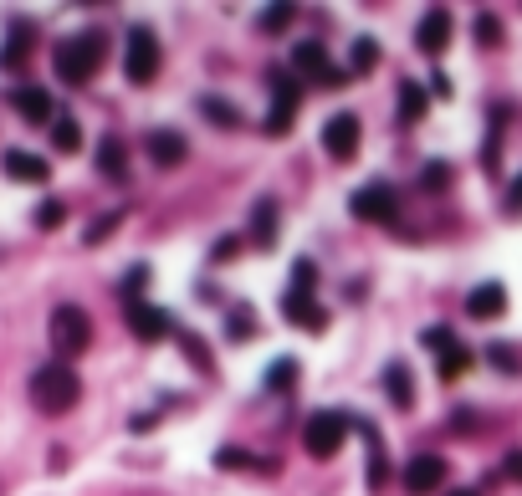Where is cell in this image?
<instances>
[{
    "instance_id": "17",
    "label": "cell",
    "mask_w": 522,
    "mask_h": 496,
    "mask_svg": "<svg viewBox=\"0 0 522 496\" xmlns=\"http://www.w3.org/2000/svg\"><path fill=\"white\" fill-rule=\"evenodd\" d=\"M466 312H471L476 323L502 318V312H507V287H502V282H482V287H476V292L466 297Z\"/></svg>"
},
{
    "instance_id": "31",
    "label": "cell",
    "mask_w": 522,
    "mask_h": 496,
    "mask_svg": "<svg viewBox=\"0 0 522 496\" xmlns=\"http://www.w3.org/2000/svg\"><path fill=\"white\" fill-rule=\"evenodd\" d=\"M476 41H482V47H497V41H502V21H497L492 11L476 16Z\"/></svg>"
},
{
    "instance_id": "9",
    "label": "cell",
    "mask_w": 522,
    "mask_h": 496,
    "mask_svg": "<svg viewBox=\"0 0 522 496\" xmlns=\"http://www.w3.org/2000/svg\"><path fill=\"white\" fill-rule=\"evenodd\" d=\"M128 328H134L139 343H164L174 333V318L154 302H128Z\"/></svg>"
},
{
    "instance_id": "23",
    "label": "cell",
    "mask_w": 522,
    "mask_h": 496,
    "mask_svg": "<svg viewBox=\"0 0 522 496\" xmlns=\"http://www.w3.org/2000/svg\"><path fill=\"white\" fill-rule=\"evenodd\" d=\"M435 369H441V379H461L471 369V348H461V343L441 348V353H435Z\"/></svg>"
},
{
    "instance_id": "43",
    "label": "cell",
    "mask_w": 522,
    "mask_h": 496,
    "mask_svg": "<svg viewBox=\"0 0 522 496\" xmlns=\"http://www.w3.org/2000/svg\"><path fill=\"white\" fill-rule=\"evenodd\" d=\"M446 496H482V491H471V486H456V491H446Z\"/></svg>"
},
{
    "instance_id": "6",
    "label": "cell",
    "mask_w": 522,
    "mask_h": 496,
    "mask_svg": "<svg viewBox=\"0 0 522 496\" xmlns=\"http://www.w3.org/2000/svg\"><path fill=\"white\" fill-rule=\"evenodd\" d=\"M302 103V77L292 72H272V113H267V133H287Z\"/></svg>"
},
{
    "instance_id": "2",
    "label": "cell",
    "mask_w": 522,
    "mask_h": 496,
    "mask_svg": "<svg viewBox=\"0 0 522 496\" xmlns=\"http://www.w3.org/2000/svg\"><path fill=\"white\" fill-rule=\"evenodd\" d=\"M77 394H82V379L72 374V364H41L36 374H31V399H36V410L41 415H67L72 404H77Z\"/></svg>"
},
{
    "instance_id": "37",
    "label": "cell",
    "mask_w": 522,
    "mask_h": 496,
    "mask_svg": "<svg viewBox=\"0 0 522 496\" xmlns=\"http://www.w3.org/2000/svg\"><path fill=\"white\" fill-rule=\"evenodd\" d=\"M62 215H67V210H62L57 200H47V205L36 210V225H41V231H52V225H62Z\"/></svg>"
},
{
    "instance_id": "15",
    "label": "cell",
    "mask_w": 522,
    "mask_h": 496,
    "mask_svg": "<svg viewBox=\"0 0 522 496\" xmlns=\"http://www.w3.org/2000/svg\"><path fill=\"white\" fill-rule=\"evenodd\" d=\"M185 149H190V144H185L180 128H154V133H149V159H154L159 169H180V164H185Z\"/></svg>"
},
{
    "instance_id": "8",
    "label": "cell",
    "mask_w": 522,
    "mask_h": 496,
    "mask_svg": "<svg viewBox=\"0 0 522 496\" xmlns=\"http://www.w3.org/2000/svg\"><path fill=\"white\" fill-rule=\"evenodd\" d=\"M292 67L308 77V82H323V87H338L343 82V72H333V57H328L323 41H297V47H292Z\"/></svg>"
},
{
    "instance_id": "20",
    "label": "cell",
    "mask_w": 522,
    "mask_h": 496,
    "mask_svg": "<svg viewBox=\"0 0 522 496\" xmlns=\"http://www.w3.org/2000/svg\"><path fill=\"white\" fill-rule=\"evenodd\" d=\"M11 108L26 118V123H52V93H47V87H16V93H11Z\"/></svg>"
},
{
    "instance_id": "10",
    "label": "cell",
    "mask_w": 522,
    "mask_h": 496,
    "mask_svg": "<svg viewBox=\"0 0 522 496\" xmlns=\"http://www.w3.org/2000/svg\"><path fill=\"white\" fill-rule=\"evenodd\" d=\"M400 476H405V491H410V496H430V491L446 486V461H441V456H415Z\"/></svg>"
},
{
    "instance_id": "18",
    "label": "cell",
    "mask_w": 522,
    "mask_h": 496,
    "mask_svg": "<svg viewBox=\"0 0 522 496\" xmlns=\"http://www.w3.org/2000/svg\"><path fill=\"white\" fill-rule=\"evenodd\" d=\"M384 394H389L395 410H410V404H415V374H410V364L389 358V364H384Z\"/></svg>"
},
{
    "instance_id": "7",
    "label": "cell",
    "mask_w": 522,
    "mask_h": 496,
    "mask_svg": "<svg viewBox=\"0 0 522 496\" xmlns=\"http://www.w3.org/2000/svg\"><path fill=\"white\" fill-rule=\"evenodd\" d=\"M348 210H354L359 220H374V225H395L400 220V200L389 185H364L348 195Z\"/></svg>"
},
{
    "instance_id": "16",
    "label": "cell",
    "mask_w": 522,
    "mask_h": 496,
    "mask_svg": "<svg viewBox=\"0 0 522 496\" xmlns=\"http://www.w3.org/2000/svg\"><path fill=\"white\" fill-rule=\"evenodd\" d=\"M359 430V440L369 445V491H384V476H389V461H384V440H379V430H374V420H348Z\"/></svg>"
},
{
    "instance_id": "42",
    "label": "cell",
    "mask_w": 522,
    "mask_h": 496,
    "mask_svg": "<svg viewBox=\"0 0 522 496\" xmlns=\"http://www.w3.org/2000/svg\"><path fill=\"white\" fill-rule=\"evenodd\" d=\"M236 246H241V241H236V236H226V241H215V261H226V256H231V251H236Z\"/></svg>"
},
{
    "instance_id": "14",
    "label": "cell",
    "mask_w": 522,
    "mask_h": 496,
    "mask_svg": "<svg viewBox=\"0 0 522 496\" xmlns=\"http://www.w3.org/2000/svg\"><path fill=\"white\" fill-rule=\"evenodd\" d=\"M0 169H6L11 179H21V185H47V179H52V164L41 154H26V149H6Z\"/></svg>"
},
{
    "instance_id": "26",
    "label": "cell",
    "mask_w": 522,
    "mask_h": 496,
    "mask_svg": "<svg viewBox=\"0 0 522 496\" xmlns=\"http://www.w3.org/2000/svg\"><path fill=\"white\" fill-rule=\"evenodd\" d=\"M200 113H205L215 128H241V113H236L226 98H200Z\"/></svg>"
},
{
    "instance_id": "11",
    "label": "cell",
    "mask_w": 522,
    "mask_h": 496,
    "mask_svg": "<svg viewBox=\"0 0 522 496\" xmlns=\"http://www.w3.org/2000/svg\"><path fill=\"white\" fill-rule=\"evenodd\" d=\"M323 149L333 159H354V149H359V118L354 113H333L323 123Z\"/></svg>"
},
{
    "instance_id": "30",
    "label": "cell",
    "mask_w": 522,
    "mask_h": 496,
    "mask_svg": "<svg viewBox=\"0 0 522 496\" xmlns=\"http://www.w3.org/2000/svg\"><path fill=\"white\" fill-rule=\"evenodd\" d=\"M292 384H297V364H292V358H282V364H272V369H267V389L287 394Z\"/></svg>"
},
{
    "instance_id": "3",
    "label": "cell",
    "mask_w": 522,
    "mask_h": 496,
    "mask_svg": "<svg viewBox=\"0 0 522 496\" xmlns=\"http://www.w3.org/2000/svg\"><path fill=\"white\" fill-rule=\"evenodd\" d=\"M159 36H154V26H128V36H123V72H128V82L134 87H149L154 77H159Z\"/></svg>"
},
{
    "instance_id": "32",
    "label": "cell",
    "mask_w": 522,
    "mask_h": 496,
    "mask_svg": "<svg viewBox=\"0 0 522 496\" xmlns=\"http://www.w3.org/2000/svg\"><path fill=\"white\" fill-rule=\"evenodd\" d=\"M487 364H497L502 374H517V369H522L517 358H512V348H507V343H492V348H487Z\"/></svg>"
},
{
    "instance_id": "39",
    "label": "cell",
    "mask_w": 522,
    "mask_h": 496,
    "mask_svg": "<svg viewBox=\"0 0 522 496\" xmlns=\"http://www.w3.org/2000/svg\"><path fill=\"white\" fill-rule=\"evenodd\" d=\"M226 333H231V338H251V333H256V323L246 318V307L236 312V318H226Z\"/></svg>"
},
{
    "instance_id": "36",
    "label": "cell",
    "mask_w": 522,
    "mask_h": 496,
    "mask_svg": "<svg viewBox=\"0 0 522 496\" xmlns=\"http://www.w3.org/2000/svg\"><path fill=\"white\" fill-rule=\"evenodd\" d=\"M144 282H149V266H134V272H128V282H123V297H128V302H139Z\"/></svg>"
},
{
    "instance_id": "24",
    "label": "cell",
    "mask_w": 522,
    "mask_h": 496,
    "mask_svg": "<svg viewBox=\"0 0 522 496\" xmlns=\"http://www.w3.org/2000/svg\"><path fill=\"white\" fill-rule=\"evenodd\" d=\"M98 169H103V174H113V179H123V174H128V154H123V144L113 139V133L98 144Z\"/></svg>"
},
{
    "instance_id": "27",
    "label": "cell",
    "mask_w": 522,
    "mask_h": 496,
    "mask_svg": "<svg viewBox=\"0 0 522 496\" xmlns=\"http://www.w3.org/2000/svg\"><path fill=\"white\" fill-rule=\"evenodd\" d=\"M348 62H354V72H374V62H379V41H374V36H359L354 47H348Z\"/></svg>"
},
{
    "instance_id": "35",
    "label": "cell",
    "mask_w": 522,
    "mask_h": 496,
    "mask_svg": "<svg viewBox=\"0 0 522 496\" xmlns=\"http://www.w3.org/2000/svg\"><path fill=\"white\" fill-rule=\"evenodd\" d=\"M313 282H318L313 261H297V266H292V287H297V292H313Z\"/></svg>"
},
{
    "instance_id": "33",
    "label": "cell",
    "mask_w": 522,
    "mask_h": 496,
    "mask_svg": "<svg viewBox=\"0 0 522 496\" xmlns=\"http://www.w3.org/2000/svg\"><path fill=\"white\" fill-rule=\"evenodd\" d=\"M215 466H226V471L236 466V471H241V466H261V461H251L246 450H231V445H226V450H215Z\"/></svg>"
},
{
    "instance_id": "12",
    "label": "cell",
    "mask_w": 522,
    "mask_h": 496,
    "mask_svg": "<svg viewBox=\"0 0 522 496\" xmlns=\"http://www.w3.org/2000/svg\"><path fill=\"white\" fill-rule=\"evenodd\" d=\"M282 312L302 328V333H323L328 328V312L318 307V297L313 292H297V287H287V297H282Z\"/></svg>"
},
{
    "instance_id": "22",
    "label": "cell",
    "mask_w": 522,
    "mask_h": 496,
    "mask_svg": "<svg viewBox=\"0 0 522 496\" xmlns=\"http://www.w3.org/2000/svg\"><path fill=\"white\" fill-rule=\"evenodd\" d=\"M400 123H420L425 118V108H430V93H425V87L420 82H400Z\"/></svg>"
},
{
    "instance_id": "19",
    "label": "cell",
    "mask_w": 522,
    "mask_h": 496,
    "mask_svg": "<svg viewBox=\"0 0 522 496\" xmlns=\"http://www.w3.org/2000/svg\"><path fill=\"white\" fill-rule=\"evenodd\" d=\"M31 41H36V26L31 21H11V36H6V47H0V67L21 72L26 57H31Z\"/></svg>"
},
{
    "instance_id": "13",
    "label": "cell",
    "mask_w": 522,
    "mask_h": 496,
    "mask_svg": "<svg viewBox=\"0 0 522 496\" xmlns=\"http://www.w3.org/2000/svg\"><path fill=\"white\" fill-rule=\"evenodd\" d=\"M446 41H451V11H446V6H435V11L420 16L415 47H420L425 57H441V52H446Z\"/></svg>"
},
{
    "instance_id": "21",
    "label": "cell",
    "mask_w": 522,
    "mask_h": 496,
    "mask_svg": "<svg viewBox=\"0 0 522 496\" xmlns=\"http://www.w3.org/2000/svg\"><path fill=\"white\" fill-rule=\"evenodd\" d=\"M251 231H256L251 241H256L261 251H272V246H277V200H272V195H261V200H256V210H251Z\"/></svg>"
},
{
    "instance_id": "4",
    "label": "cell",
    "mask_w": 522,
    "mask_h": 496,
    "mask_svg": "<svg viewBox=\"0 0 522 496\" xmlns=\"http://www.w3.org/2000/svg\"><path fill=\"white\" fill-rule=\"evenodd\" d=\"M348 415L343 410H318L308 425H302V445H308V456L313 461H333L338 450H343V440H348Z\"/></svg>"
},
{
    "instance_id": "41",
    "label": "cell",
    "mask_w": 522,
    "mask_h": 496,
    "mask_svg": "<svg viewBox=\"0 0 522 496\" xmlns=\"http://www.w3.org/2000/svg\"><path fill=\"white\" fill-rule=\"evenodd\" d=\"M507 210H512V215H517V210H522V174H517V179H512V190H507Z\"/></svg>"
},
{
    "instance_id": "5",
    "label": "cell",
    "mask_w": 522,
    "mask_h": 496,
    "mask_svg": "<svg viewBox=\"0 0 522 496\" xmlns=\"http://www.w3.org/2000/svg\"><path fill=\"white\" fill-rule=\"evenodd\" d=\"M87 343H93V323H87V312L72 307V302H62L52 312V353H62V364H67V358L87 353Z\"/></svg>"
},
{
    "instance_id": "29",
    "label": "cell",
    "mask_w": 522,
    "mask_h": 496,
    "mask_svg": "<svg viewBox=\"0 0 522 496\" xmlns=\"http://www.w3.org/2000/svg\"><path fill=\"white\" fill-rule=\"evenodd\" d=\"M502 123H507V108H492V133H487V154H482V169L487 174H497V139H502Z\"/></svg>"
},
{
    "instance_id": "34",
    "label": "cell",
    "mask_w": 522,
    "mask_h": 496,
    "mask_svg": "<svg viewBox=\"0 0 522 496\" xmlns=\"http://www.w3.org/2000/svg\"><path fill=\"white\" fill-rule=\"evenodd\" d=\"M292 21V6H267L261 11V31H282Z\"/></svg>"
},
{
    "instance_id": "28",
    "label": "cell",
    "mask_w": 522,
    "mask_h": 496,
    "mask_svg": "<svg viewBox=\"0 0 522 496\" xmlns=\"http://www.w3.org/2000/svg\"><path fill=\"white\" fill-rule=\"evenodd\" d=\"M451 179H456V174H451V164H441V159H430V164L420 169V185H425L430 195H441V190L451 185Z\"/></svg>"
},
{
    "instance_id": "25",
    "label": "cell",
    "mask_w": 522,
    "mask_h": 496,
    "mask_svg": "<svg viewBox=\"0 0 522 496\" xmlns=\"http://www.w3.org/2000/svg\"><path fill=\"white\" fill-rule=\"evenodd\" d=\"M52 144L62 149V154H77L82 149V128H77V118H52Z\"/></svg>"
},
{
    "instance_id": "40",
    "label": "cell",
    "mask_w": 522,
    "mask_h": 496,
    "mask_svg": "<svg viewBox=\"0 0 522 496\" xmlns=\"http://www.w3.org/2000/svg\"><path fill=\"white\" fill-rule=\"evenodd\" d=\"M502 471H507V476H512V481H522V450H512V456H507V461H502Z\"/></svg>"
},
{
    "instance_id": "38",
    "label": "cell",
    "mask_w": 522,
    "mask_h": 496,
    "mask_svg": "<svg viewBox=\"0 0 522 496\" xmlns=\"http://www.w3.org/2000/svg\"><path fill=\"white\" fill-rule=\"evenodd\" d=\"M123 220V210H113V215H103L98 225H93V231H87V246H98V241H108V231H113V225Z\"/></svg>"
},
{
    "instance_id": "1",
    "label": "cell",
    "mask_w": 522,
    "mask_h": 496,
    "mask_svg": "<svg viewBox=\"0 0 522 496\" xmlns=\"http://www.w3.org/2000/svg\"><path fill=\"white\" fill-rule=\"evenodd\" d=\"M103 57H108V31H103V26H87V31H77V36L57 41L52 67H57V77H62V82L82 87V82H93V72L103 67Z\"/></svg>"
}]
</instances>
